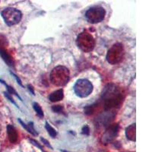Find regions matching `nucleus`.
I'll use <instances>...</instances> for the list:
<instances>
[{
	"instance_id": "dca6fc26",
	"label": "nucleus",
	"mask_w": 152,
	"mask_h": 152,
	"mask_svg": "<svg viewBox=\"0 0 152 152\" xmlns=\"http://www.w3.org/2000/svg\"><path fill=\"white\" fill-rule=\"evenodd\" d=\"M0 82H1V83L3 84V85H5V88H6V89H7V92L9 94H11V95H12V94L15 95L16 97H18V98L20 99V100H21V101H22V98H21V97H20V95H19L18 94V92L16 91L15 90V88H13V87L10 86V85H8V84H6L5 82V81H4L3 80H2V79H0Z\"/></svg>"
},
{
	"instance_id": "b1692460",
	"label": "nucleus",
	"mask_w": 152,
	"mask_h": 152,
	"mask_svg": "<svg viewBox=\"0 0 152 152\" xmlns=\"http://www.w3.org/2000/svg\"><path fill=\"white\" fill-rule=\"evenodd\" d=\"M10 73H11V75H12L13 76V77H14L15 78L16 81H17V83L18 84V85H20V86H21V87L24 88V85H23L22 81H21V78H19V77L17 75H15V73L12 72H10Z\"/></svg>"
},
{
	"instance_id": "412c9836",
	"label": "nucleus",
	"mask_w": 152,
	"mask_h": 152,
	"mask_svg": "<svg viewBox=\"0 0 152 152\" xmlns=\"http://www.w3.org/2000/svg\"><path fill=\"white\" fill-rule=\"evenodd\" d=\"M4 94H5V97H6V98H7L8 100H9L11 103H12V104H14V105L15 106V107H17V108H18V106L17 105V104H16V102L14 100V99L12 98V95L9 94L8 93V92H4Z\"/></svg>"
},
{
	"instance_id": "f3484780",
	"label": "nucleus",
	"mask_w": 152,
	"mask_h": 152,
	"mask_svg": "<svg viewBox=\"0 0 152 152\" xmlns=\"http://www.w3.org/2000/svg\"><path fill=\"white\" fill-rule=\"evenodd\" d=\"M45 129H47V132H48V134L50 135V137H51V138H54L56 137L57 131L47 121H46Z\"/></svg>"
},
{
	"instance_id": "f257e3e1",
	"label": "nucleus",
	"mask_w": 152,
	"mask_h": 152,
	"mask_svg": "<svg viewBox=\"0 0 152 152\" xmlns=\"http://www.w3.org/2000/svg\"><path fill=\"white\" fill-rule=\"evenodd\" d=\"M123 96L120 88L115 84H108L104 88L101 96L104 111H114L119 109L123 103Z\"/></svg>"
},
{
	"instance_id": "1a4fd4ad",
	"label": "nucleus",
	"mask_w": 152,
	"mask_h": 152,
	"mask_svg": "<svg viewBox=\"0 0 152 152\" xmlns=\"http://www.w3.org/2000/svg\"><path fill=\"white\" fill-rule=\"evenodd\" d=\"M116 113L114 111H104L100 113L96 119L95 124L97 126H108L110 125L112 121L116 117Z\"/></svg>"
},
{
	"instance_id": "f8f14e48",
	"label": "nucleus",
	"mask_w": 152,
	"mask_h": 152,
	"mask_svg": "<svg viewBox=\"0 0 152 152\" xmlns=\"http://www.w3.org/2000/svg\"><path fill=\"white\" fill-rule=\"evenodd\" d=\"M64 98V91L63 89H59L52 92L49 95V100L53 103L59 102Z\"/></svg>"
},
{
	"instance_id": "aec40b11",
	"label": "nucleus",
	"mask_w": 152,
	"mask_h": 152,
	"mask_svg": "<svg viewBox=\"0 0 152 152\" xmlns=\"http://www.w3.org/2000/svg\"><path fill=\"white\" fill-rule=\"evenodd\" d=\"M52 110L56 113H62L63 110H64V108L62 105H55L52 107Z\"/></svg>"
},
{
	"instance_id": "5701e85b",
	"label": "nucleus",
	"mask_w": 152,
	"mask_h": 152,
	"mask_svg": "<svg viewBox=\"0 0 152 152\" xmlns=\"http://www.w3.org/2000/svg\"><path fill=\"white\" fill-rule=\"evenodd\" d=\"M29 141H30V142H31V143L32 144V145H34L35 147L38 148L40 149V150H41V151H43V146H42V145H40V144L39 143V142H37L36 140H34V139H33V138H29Z\"/></svg>"
},
{
	"instance_id": "ddd939ff",
	"label": "nucleus",
	"mask_w": 152,
	"mask_h": 152,
	"mask_svg": "<svg viewBox=\"0 0 152 152\" xmlns=\"http://www.w3.org/2000/svg\"><path fill=\"white\" fill-rule=\"evenodd\" d=\"M18 123L21 124V126H22L23 128L26 130L28 132H29L30 134H31V135H34V136H37L38 132L36 131V129H35L33 122H29L28 124H26V123H24L21 119H18Z\"/></svg>"
},
{
	"instance_id": "7ed1b4c3",
	"label": "nucleus",
	"mask_w": 152,
	"mask_h": 152,
	"mask_svg": "<svg viewBox=\"0 0 152 152\" xmlns=\"http://www.w3.org/2000/svg\"><path fill=\"white\" fill-rule=\"evenodd\" d=\"M76 43L81 51L84 53H90L95 47V40L89 32L84 31L78 36Z\"/></svg>"
},
{
	"instance_id": "423d86ee",
	"label": "nucleus",
	"mask_w": 152,
	"mask_h": 152,
	"mask_svg": "<svg viewBox=\"0 0 152 152\" xmlns=\"http://www.w3.org/2000/svg\"><path fill=\"white\" fill-rule=\"evenodd\" d=\"M74 91L78 97L85 98L92 93L94 86L89 80L81 78L76 81L74 85Z\"/></svg>"
},
{
	"instance_id": "9b49d317",
	"label": "nucleus",
	"mask_w": 152,
	"mask_h": 152,
	"mask_svg": "<svg viewBox=\"0 0 152 152\" xmlns=\"http://www.w3.org/2000/svg\"><path fill=\"white\" fill-rule=\"evenodd\" d=\"M7 133L8 137H9V139L11 143H17L18 140V132L16 130V129L12 125H8Z\"/></svg>"
},
{
	"instance_id": "39448f33",
	"label": "nucleus",
	"mask_w": 152,
	"mask_h": 152,
	"mask_svg": "<svg viewBox=\"0 0 152 152\" xmlns=\"http://www.w3.org/2000/svg\"><path fill=\"white\" fill-rule=\"evenodd\" d=\"M106 15V10L100 5L92 6L85 12V18L89 23L97 24L104 21Z\"/></svg>"
},
{
	"instance_id": "c85d7f7f",
	"label": "nucleus",
	"mask_w": 152,
	"mask_h": 152,
	"mask_svg": "<svg viewBox=\"0 0 152 152\" xmlns=\"http://www.w3.org/2000/svg\"><path fill=\"white\" fill-rule=\"evenodd\" d=\"M44 152H46V151H44Z\"/></svg>"
},
{
	"instance_id": "cd10ccee",
	"label": "nucleus",
	"mask_w": 152,
	"mask_h": 152,
	"mask_svg": "<svg viewBox=\"0 0 152 152\" xmlns=\"http://www.w3.org/2000/svg\"><path fill=\"white\" fill-rule=\"evenodd\" d=\"M0 133H1V126H0Z\"/></svg>"
},
{
	"instance_id": "a878e982",
	"label": "nucleus",
	"mask_w": 152,
	"mask_h": 152,
	"mask_svg": "<svg viewBox=\"0 0 152 152\" xmlns=\"http://www.w3.org/2000/svg\"><path fill=\"white\" fill-rule=\"evenodd\" d=\"M28 90H29V91L31 92L34 96L35 92H34V87L31 85H28Z\"/></svg>"
},
{
	"instance_id": "6e6552de",
	"label": "nucleus",
	"mask_w": 152,
	"mask_h": 152,
	"mask_svg": "<svg viewBox=\"0 0 152 152\" xmlns=\"http://www.w3.org/2000/svg\"><path fill=\"white\" fill-rule=\"evenodd\" d=\"M119 131V125L118 123H114V124L108 126L107 129L101 137V142L104 145L112 142L117 137Z\"/></svg>"
},
{
	"instance_id": "9d476101",
	"label": "nucleus",
	"mask_w": 152,
	"mask_h": 152,
	"mask_svg": "<svg viewBox=\"0 0 152 152\" xmlns=\"http://www.w3.org/2000/svg\"><path fill=\"white\" fill-rule=\"evenodd\" d=\"M0 56L9 67L15 69V60L5 48H0Z\"/></svg>"
},
{
	"instance_id": "393cba45",
	"label": "nucleus",
	"mask_w": 152,
	"mask_h": 152,
	"mask_svg": "<svg viewBox=\"0 0 152 152\" xmlns=\"http://www.w3.org/2000/svg\"><path fill=\"white\" fill-rule=\"evenodd\" d=\"M40 140H41V142H43V143L44 144V145H45L47 148H50V149H53V147L51 146V145L50 144V142H49L47 139H45L44 138H40Z\"/></svg>"
},
{
	"instance_id": "4468645a",
	"label": "nucleus",
	"mask_w": 152,
	"mask_h": 152,
	"mask_svg": "<svg viewBox=\"0 0 152 152\" xmlns=\"http://www.w3.org/2000/svg\"><path fill=\"white\" fill-rule=\"evenodd\" d=\"M135 123L129 126L126 129V136L127 139L132 141V142H135L136 141V132H135Z\"/></svg>"
},
{
	"instance_id": "20e7f679",
	"label": "nucleus",
	"mask_w": 152,
	"mask_h": 152,
	"mask_svg": "<svg viewBox=\"0 0 152 152\" xmlns=\"http://www.w3.org/2000/svg\"><path fill=\"white\" fill-rule=\"evenodd\" d=\"M1 15L8 26H13L18 24L22 19V13L20 10L15 8L9 7L1 12Z\"/></svg>"
},
{
	"instance_id": "4be33fe9",
	"label": "nucleus",
	"mask_w": 152,
	"mask_h": 152,
	"mask_svg": "<svg viewBox=\"0 0 152 152\" xmlns=\"http://www.w3.org/2000/svg\"><path fill=\"white\" fill-rule=\"evenodd\" d=\"M81 134L85 135H90V128L88 125H85L81 129Z\"/></svg>"
},
{
	"instance_id": "0eeeda50",
	"label": "nucleus",
	"mask_w": 152,
	"mask_h": 152,
	"mask_svg": "<svg viewBox=\"0 0 152 152\" xmlns=\"http://www.w3.org/2000/svg\"><path fill=\"white\" fill-rule=\"evenodd\" d=\"M124 56V48L122 43H116L110 47L107 54V62L112 65L119 63Z\"/></svg>"
},
{
	"instance_id": "6ab92c4d",
	"label": "nucleus",
	"mask_w": 152,
	"mask_h": 152,
	"mask_svg": "<svg viewBox=\"0 0 152 152\" xmlns=\"http://www.w3.org/2000/svg\"><path fill=\"white\" fill-rule=\"evenodd\" d=\"M8 45L7 38L4 35L0 34V48H4L5 46Z\"/></svg>"
},
{
	"instance_id": "2eb2a0df",
	"label": "nucleus",
	"mask_w": 152,
	"mask_h": 152,
	"mask_svg": "<svg viewBox=\"0 0 152 152\" xmlns=\"http://www.w3.org/2000/svg\"><path fill=\"white\" fill-rule=\"evenodd\" d=\"M99 104H100V102H96L94 103V104H91V105L86 106V107H85V108H84V112H85V113L86 114V115L90 116V115L93 114L96 111Z\"/></svg>"
},
{
	"instance_id": "f03ea898",
	"label": "nucleus",
	"mask_w": 152,
	"mask_h": 152,
	"mask_svg": "<svg viewBox=\"0 0 152 152\" xmlns=\"http://www.w3.org/2000/svg\"><path fill=\"white\" fill-rule=\"evenodd\" d=\"M69 79L70 72L66 66H56L50 72V81L56 86H64L69 82Z\"/></svg>"
},
{
	"instance_id": "bb28decb",
	"label": "nucleus",
	"mask_w": 152,
	"mask_h": 152,
	"mask_svg": "<svg viewBox=\"0 0 152 152\" xmlns=\"http://www.w3.org/2000/svg\"><path fill=\"white\" fill-rule=\"evenodd\" d=\"M62 152H69V151H62Z\"/></svg>"
},
{
	"instance_id": "a211bd4d",
	"label": "nucleus",
	"mask_w": 152,
	"mask_h": 152,
	"mask_svg": "<svg viewBox=\"0 0 152 152\" xmlns=\"http://www.w3.org/2000/svg\"><path fill=\"white\" fill-rule=\"evenodd\" d=\"M33 108L39 117L43 118V116H44V113H43V109H42L41 106H40V104L37 102H34L33 104Z\"/></svg>"
}]
</instances>
